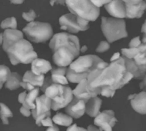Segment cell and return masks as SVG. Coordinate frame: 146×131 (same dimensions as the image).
I'll list each match as a JSON object with an SVG mask.
<instances>
[{
  "label": "cell",
  "mask_w": 146,
  "mask_h": 131,
  "mask_svg": "<svg viewBox=\"0 0 146 131\" xmlns=\"http://www.w3.org/2000/svg\"><path fill=\"white\" fill-rule=\"evenodd\" d=\"M126 71L125 60L123 56H121L104 69L96 68L91 71L87 78L88 89L94 93L101 95V87L105 85L114 90L122 88Z\"/></svg>",
  "instance_id": "1"
},
{
  "label": "cell",
  "mask_w": 146,
  "mask_h": 131,
  "mask_svg": "<svg viewBox=\"0 0 146 131\" xmlns=\"http://www.w3.org/2000/svg\"><path fill=\"white\" fill-rule=\"evenodd\" d=\"M146 11V1H143L137 4H126V18L139 19Z\"/></svg>",
  "instance_id": "17"
},
{
  "label": "cell",
  "mask_w": 146,
  "mask_h": 131,
  "mask_svg": "<svg viewBox=\"0 0 146 131\" xmlns=\"http://www.w3.org/2000/svg\"><path fill=\"white\" fill-rule=\"evenodd\" d=\"M54 4H66V0H50V4L54 6Z\"/></svg>",
  "instance_id": "45"
},
{
  "label": "cell",
  "mask_w": 146,
  "mask_h": 131,
  "mask_svg": "<svg viewBox=\"0 0 146 131\" xmlns=\"http://www.w3.org/2000/svg\"><path fill=\"white\" fill-rule=\"evenodd\" d=\"M66 131H89L87 129H85L84 128H81V127H78L76 124H74V125H71V126L68 127Z\"/></svg>",
  "instance_id": "40"
},
{
  "label": "cell",
  "mask_w": 146,
  "mask_h": 131,
  "mask_svg": "<svg viewBox=\"0 0 146 131\" xmlns=\"http://www.w3.org/2000/svg\"><path fill=\"white\" fill-rule=\"evenodd\" d=\"M54 121H53V119H51L50 118V116L46 117V118H44L42 121H41V126H44V127H52L54 126Z\"/></svg>",
  "instance_id": "39"
},
{
  "label": "cell",
  "mask_w": 146,
  "mask_h": 131,
  "mask_svg": "<svg viewBox=\"0 0 146 131\" xmlns=\"http://www.w3.org/2000/svg\"><path fill=\"white\" fill-rule=\"evenodd\" d=\"M19 110L20 112L25 117H29L31 115V110H30V109L25 108L24 106H21Z\"/></svg>",
  "instance_id": "42"
},
{
  "label": "cell",
  "mask_w": 146,
  "mask_h": 131,
  "mask_svg": "<svg viewBox=\"0 0 146 131\" xmlns=\"http://www.w3.org/2000/svg\"><path fill=\"white\" fill-rule=\"evenodd\" d=\"M23 32L29 39L35 43H44L53 37V29L48 23L32 21L24 28Z\"/></svg>",
  "instance_id": "8"
},
{
  "label": "cell",
  "mask_w": 146,
  "mask_h": 131,
  "mask_svg": "<svg viewBox=\"0 0 146 131\" xmlns=\"http://www.w3.org/2000/svg\"><path fill=\"white\" fill-rule=\"evenodd\" d=\"M60 28L70 33H78L86 31L88 28L82 26L78 21V17L72 13L66 14L59 18Z\"/></svg>",
  "instance_id": "10"
},
{
  "label": "cell",
  "mask_w": 146,
  "mask_h": 131,
  "mask_svg": "<svg viewBox=\"0 0 146 131\" xmlns=\"http://www.w3.org/2000/svg\"><path fill=\"white\" fill-rule=\"evenodd\" d=\"M46 131H59V129L57 127V125H54L52 127H49Z\"/></svg>",
  "instance_id": "49"
},
{
  "label": "cell",
  "mask_w": 146,
  "mask_h": 131,
  "mask_svg": "<svg viewBox=\"0 0 146 131\" xmlns=\"http://www.w3.org/2000/svg\"><path fill=\"white\" fill-rule=\"evenodd\" d=\"M135 95H136V94H131V95H129L128 97V100H129V101H131L132 99H133L135 97Z\"/></svg>",
  "instance_id": "52"
},
{
  "label": "cell",
  "mask_w": 146,
  "mask_h": 131,
  "mask_svg": "<svg viewBox=\"0 0 146 131\" xmlns=\"http://www.w3.org/2000/svg\"><path fill=\"white\" fill-rule=\"evenodd\" d=\"M102 105V100L98 97H94L86 103V112L89 116L96 118L100 113V108Z\"/></svg>",
  "instance_id": "19"
},
{
  "label": "cell",
  "mask_w": 146,
  "mask_h": 131,
  "mask_svg": "<svg viewBox=\"0 0 146 131\" xmlns=\"http://www.w3.org/2000/svg\"><path fill=\"white\" fill-rule=\"evenodd\" d=\"M141 51H143L142 48L140 46L136 47V48H131V47H129L128 48H122L121 49V54L123 56L126 57V58L134 59V58L136 56L137 54H138Z\"/></svg>",
  "instance_id": "26"
},
{
  "label": "cell",
  "mask_w": 146,
  "mask_h": 131,
  "mask_svg": "<svg viewBox=\"0 0 146 131\" xmlns=\"http://www.w3.org/2000/svg\"><path fill=\"white\" fill-rule=\"evenodd\" d=\"M0 105H1V112H0L1 118H12L13 113L11 110L2 103L0 104Z\"/></svg>",
  "instance_id": "31"
},
{
  "label": "cell",
  "mask_w": 146,
  "mask_h": 131,
  "mask_svg": "<svg viewBox=\"0 0 146 131\" xmlns=\"http://www.w3.org/2000/svg\"><path fill=\"white\" fill-rule=\"evenodd\" d=\"M141 32L144 34V36H146V20L142 26V28H141Z\"/></svg>",
  "instance_id": "50"
},
{
  "label": "cell",
  "mask_w": 146,
  "mask_h": 131,
  "mask_svg": "<svg viewBox=\"0 0 146 131\" xmlns=\"http://www.w3.org/2000/svg\"><path fill=\"white\" fill-rule=\"evenodd\" d=\"M48 116H51V111L45 112V113L41 114V115H38V116L35 119V122L36 124V125H38V126H41V121H42L44 118H46Z\"/></svg>",
  "instance_id": "36"
},
{
  "label": "cell",
  "mask_w": 146,
  "mask_h": 131,
  "mask_svg": "<svg viewBox=\"0 0 146 131\" xmlns=\"http://www.w3.org/2000/svg\"><path fill=\"white\" fill-rule=\"evenodd\" d=\"M24 38L23 32L19 30L16 29H5L3 32V43L2 48L4 51L9 48L11 46L15 44L19 40Z\"/></svg>",
  "instance_id": "14"
},
{
  "label": "cell",
  "mask_w": 146,
  "mask_h": 131,
  "mask_svg": "<svg viewBox=\"0 0 146 131\" xmlns=\"http://www.w3.org/2000/svg\"><path fill=\"white\" fill-rule=\"evenodd\" d=\"M104 7L107 12L114 18H126V4L122 0H112Z\"/></svg>",
  "instance_id": "12"
},
{
  "label": "cell",
  "mask_w": 146,
  "mask_h": 131,
  "mask_svg": "<svg viewBox=\"0 0 146 131\" xmlns=\"http://www.w3.org/2000/svg\"><path fill=\"white\" fill-rule=\"evenodd\" d=\"M41 88L39 87H36L34 90L29 91L27 94L25 102L22 104V106L29 108L30 110L36 108V100L38 97L39 91Z\"/></svg>",
  "instance_id": "21"
},
{
  "label": "cell",
  "mask_w": 146,
  "mask_h": 131,
  "mask_svg": "<svg viewBox=\"0 0 146 131\" xmlns=\"http://www.w3.org/2000/svg\"><path fill=\"white\" fill-rule=\"evenodd\" d=\"M0 43H1V44L2 45V43H3V33H1V34H0Z\"/></svg>",
  "instance_id": "54"
},
{
  "label": "cell",
  "mask_w": 146,
  "mask_h": 131,
  "mask_svg": "<svg viewBox=\"0 0 146 131\" xmlns=\"http://www.w3.org/2000/svg\"><path fill=\"white\" fill-rule=\"evenodd\" d=\"M44 80H45V76L44 74L39 75H36L31 71H27L23 76V81L28 82L35 87H39V88H41L44 85Z\"/></svg>",
  "instance_id": "20"
},
{
  "label": "cell",
  "mask_w": 146,
  "mask_h": 131,
  "mask_svg": "<svg viewBox=\"0 0 146 131\" xmlns=\"http://www.w3.org/2000/svg\"><path fill=\"white\" fill-rule=\"evenodd\" d=\"M91 1L96 7L100 8V7H101L102 6H105L106 4L110 3L112 0H91Z\"/></svg>",
  "instance_id": "38"
},
{
  "label": "cell",
  "mask_w": 146,
  "mask_h": 131,
  "mask_svg": "<svg viewBox=\"0 0 146 131\" xmlns=\"http://www.w3.org/2000/svg\"><path fill=\"white\" fill-rule=\"evenodd\" d=\"M140 88L142 89L143 91H146V75L142 80L141 83H140Z\"/></svg>",
  "instance_id": "46"
},
{
  "label": "cell",
  "mask_w": 146,
  "mask_h": 131,
  "mask_svg": "<svg viewBox=\"0 0 146 131\" xmlns=\"http://www.w3.org/2000/svg\"><path fill=\"white\" fill-rule=\"evenodd\" d=\"M86 101L74 96L71 102L65 108L66 112L73 118L78 119L82 117L86 112Z\"/></svg>",
  "instance_id": "11"
},
{
  "label": "cell",
  "mask_w": 146,
  "mask_h": 131,
  "mask_svg": "<svg viewBox=\"0 0 146 131\" xmlns=\"http://www.w3.org/2000/svg\"><path fill=\"white\" fill-rule=\"evenodd\" d=\"M108 66V63L96 55L82 56L71 63L66 75L69 82L78 83L82 80L86 79L92 71L96 68L104 69Z\"/></svg>",
  "instance_id": "3"
},
{
  "label": "cell",
  "mask_w": 146,
  "mask_h": 131,
  "mask_svg": "<svg viewBox=\"0 0 146 131\" xmlns=\"http://www.w3.org/2000/svg\"><path fill=\"white\" fill-rule=\"evenodd\" d=\"M134 61L139 68L140 80H143L146 75V51H141L137 54Z\"/></svg>",
  "instance_id": "22"
},
{
  "label": "cell",
  "mask_w": 146,
  "mask_h": 131,
  "mask_svg": "<svg viewBox=\"0 0 146 131\" xmlns=\"http://www.w3.org/2000/svg\"><path fill=\"white\" fill-rule=\"evenodd\" d=\"M44 93L51 100V109L55 111L66 108L74 97L73 90L69 86L58 83L49 85Z\"/></svg>",
  "instance_id": "5"
},
{
  "label": "cell",
  "mask_w": 146,
  "mask_h": 131,
  "mask_svg": "<svg viewBox=\"0 0 146 131\" xmlns=\"http://www.w3.org/2000/svg\"><path fill=\"white\" fill-rule=\"evenodd\" d=\"M126 4H131V5H133V4H137L141 3V1H144V0H122Z\"/></svg>",
  "instance_id": "44"
},
{
  "label": "cell",
  "mask_w": 146,
  "mask_h": 131,
  "mask_svg": "<svg viewBox=\"0 0 146 131\" xmlns=\"http://www.w3.org/2000/svg\"><path fill=\"white\" fill-rule=\"evenodd\" d=\"M115 93V90L113 89L110 86H105L101 87V95L102 96L106 97V98H112L114 96Z\"/></svg>",
  "instance_id": "30"
},
{
  "label": "cell",
  "mask_w": 146,
  "mask_h": 131,
  "mask_svg": "<svg viewBox=\"0 0 146 131\" xmlns=\"http://www.w3.org/2000/svg\"><path fill=\"white\" fill-rule=\"evenodd\" d=\"M67 70H68V68L66 67H54L51 69V74H63V75H66Z\"/></svg>",
  "instance_id": "34"
},
{
  "label": "cell",
  "mask_w": 146,
  "mask_h": 131,
  "mask_svg": "<svg viewBox=\"0 0 146 131\" xmlns=\"http://www.w3.org/2000/svg\"><path fill=\"white\" fill-rule=\"evenodd\" d=\"M123 58L124 60H125L126 71H128V72H130L132 74H133L134 78H135V79H140L139 68H138L137 64H135L134 59L126 58V57L125 56H123Z\"/></svg>",
  "instance_id": "25"
},
{
  "label": "cell",
  "mask_w": 146,
  "mask_h": 131,
  "mask_svg": "<svg viewBox=\"0 0 146 131\" xmlns=\"http://www.w3.org/2000/svg\"><path fill=\"white\" fill-rule=\"evenodd\" d=\"M21 87H22L23 88H24L25 90H27V91H32V90H34V88H36L34 85H33L32 84L29 83L28 82H24V81H21Z\"/></svg>",
  "instance_id": "41"
},
{
  "label": "cell",
  "mask_w": 146,
  "mask_h": 131,
  "mask_svg": "<svg viewBox=\"0 0 146 131\" xmlns=\"http://www.w3.org/2000/svg\"><path fill=\"white\" fill-rule=\"evenodd\" d=\"M145 1H146V0H145Z\"/></svg>",
  "instance_id": "55"
},
{
  "label": "cell",
  "mask_w": 146,
  "mask_h": 131,
  "mask_svg": "<svg viewBox=\"0 0 146 131\" xmlns=\"http://www.w3.org/2000/svg\"><path fill=\"white\" fill-rule=\"evenodd\" d=\"M27 93L26 92V91H24V92L21 93L19 95L18 101H19V102L20 103L23 104L24 102H25L26 97H27Z\"/></svg>",
  "instance_id": "43"
},
{
  "label": "cell",
  "mask_w": 146,
  "mask_h": 131,
  "mask_svg": "<svg viewBox=\"0 0 146 131\" xmlns=\"http://www.w3.org/2000/svg\"><path fill=\"white\" fill-rule=\"evenodd\" d=\"M87 51V46H83L81 48V52L84 53L85 51Z\"/></svg>",
  "instance_id": "53"
},
{
  "label": "cell",
  "mask_w": 146,
  "mask_h": 131,
  "mask_svg": "<svg viewBox=\"0 0 146 131\" xmlns=\"http://www.w3.org/2000/svg\"><path fill=\"white\" fill-rule=\"evenodd\" d=\"M53 121L56 125L61 126L69 127L73 123V118L68 114H64L62 112H58L53 117Z\"/></svg>",
  "instance_id": "23"
},
{
  "label": "cell",
  "mask_w": 146,
  "mask_h": 131,
  "mask_svg": "<svg viewBox=\"0 0 146 131\" xmlns=\"http://www.w3.org/2000/svg\"><path fill=\"white\" fill-rule=\"evenodd\" d=\"M23 81V78L16 72L11 73V76L8 81L5 83V87L9 90H16L21 86V83Z\"/></svg>",
  "instance_id": "24"
},
{
  "label": "cell",
  "mask_w": 146,
  "mask_h": 131,
  "mask_svg": "<svg viewBox=\"0 0 146 131\" xmlns=\"http://www.w3.org/2000/svg\"><path fill=\"white\" fill-rule=\"evenodd\" d=\"M55 83L54 82V81H53L52 79V77L51 76H46L45 77V80H44V85H42V87L41 88V91H43V92H45L46 89L47 88H48L49 85H52V84Z\"/></svg>",
  "instance_id": "35"
},
{
  "label": "cell",
  "mask_w": 146,
  "mask_h": 131,
  "mask_svg": "<svg viewBox=\"0 0 146 131\" xmlns=\"http://www.w3.org/2000/svg\"><path fill=\"white\" fill-rule=\"evenodd\" d=\"M22 17L26 20L27 21L29 22H32L34 21V19L36 17V14L35 11L33 9L30 10L29 12H23Z\"/></svg>",
  "instance_id": "32"
},
{
  "label": "cell",
  "mask_w": 146,
  "mask_h": 131,
  "mask_svg": "<svg viewBox=\"0 0 146 131\" xmlns=\"http://www.w3.org/2000/svg\"><path fill=\"white\" fill-rule=\"evenodd\" d=\"M11 72L9 68L4 65L0 66V88H2L4 83H5L11 76Z\"/></svg>",
  "instance_id": "27"
},
{
  "label": "cell",
  "mask_w": 146,
  "mask_h": 131,
  "mask_svg": "<svg viewBox=\"0 0 146 131\" xmlns=\"http://www.w3.org/2000/svg\"><path fill=\"white\" fill-rule=\"evenodd\" d=\"M110 48V43L108 41H101L99 44V45L98 46V47L96 48V51L98 53H104L105 51H108Z\"/></svg>",
  "instance_id": "33"
},
{
  "label": "cell",
  "mask_w": 146,
  "mask_h": 131,
  "mask_svg": "<svg viewBox=\"0 0 146 131\" xmlns=\"http://www.w3.org/2000/svg\"><path fill=\"white\" fill-rule=\"evenodd\" d=\"M12 4H21L24 2V0H9Z\"/></svg>",
  "instance_id": "51"
},
{
  "label": "cell",
  "mask_w": 146,
  "mask_h": 131,
  "mask_svg": "<svg viewBox=\"0 0 146 131\" xmlns=\"http://www.w3.org/2000/svg\"><path fill=\"white\" fill-rule=\"evenodd\" d=\"M51 77L55 83L61 84V85H67L68 83V80L66 75L63 74H51Z\"/></svg>",
  "instance_id": "29"
},
{
  "label": "cell",
  "mask_w": 146,
  "mask_h": 131,
  "mask_svg": "<svg viewBox=\"0 0 146 131\" xmlns=\"http://www.w3.org/2000/svg\"><path fill=\"white\" fill-rule=\"evenodd\" d=\"M54 63L60 67L70 66L81 52L79 39L66 32L56 34L49 42Z\"/></svg>",
  "instance_id": "2"
},
{
  "label": "cell",
  "mask_w": 146,
  "mask_h": 131,
  "mask_svg": "<svg viewBox=\"0 0 146 131\" xmlns=\"http://www.w3.org/2000/svg\"><path fill=\"white\" fill-rule=\"evenodd\" d=\"M6 52L10 62L14 66L19 64H31L37 58V54L34 51L31 44L24 38L11 46Z\"/></svg>",
  "instance_id": "4"
},
{
  "label": "cell",
  "mask_w": 146,
  "mask_h": 131,
  "mask_svg": "<svg viewBox=\"0 0 146 131\" xmlns=\"http://www.w3.org/2000/svg\"><path fill=\"white\" fill-rule=\"evenodd\" d=\"M17 27V20L13 17L5 19L1 24V28L3 29H16Z\"/></svg>",
  "instance_id": "28"
},
{
  "label": "cell",
  "mask_w": 146,
  "mask_h": 131,
  "mask_svg": "<svg viewBox=\"0 0 146 131\" xmlns=\"http://www.w3.org/2000/svg\"><path fill=\"white\" fill-rule=\"evenodd\" d=\"M87 130L89 131H100L99 128H98L96 126H95V125H88V128H87Z\"/></svg>",
  "instance_id": "48"
},
{
  "label": "cell",
  "mask_w": 146,
  "mask_h": 131,
  "mask_svg": "<svg viewBox=\"0 0 146 131\" xmlns=\"http://www.w3.org/2000/svg\"><path fill=\"white\" fill-rule=\"evenodd\" d=\"M131 105L135 111L140 114H146V91L136 94L135 98L131 101Z\"/></svg>",
  "instance_id": "18"
},
{
  "label": "cell",
  "mask_w": 146,
  "mask_h": 131,
  "mask_svg": "<svg viewBox=\"0 0 146 131\" xmlns=\"http://www.w3.org/2000/svg\"><path fill=\"white\" fill-rule=\"evenodd\" d=\"M117 121L113 110H105L96 117L94 124L99 128L100 131H112L113 127L115 126Z\"/></svg>",
  "instance_id": "9"
},
{
  "label": "cell",
  "mask_w": 146,
  "mask_h": 131,
  "mask_svg": "<svg viewBox=\"0 0 146 131\" xmlns=\"http://www.w3.org/2000/svg\"><path fill=\"white\" fill-rule=\"evenodd\" d=\"M73 93L74 95L77 98L84 100L87 102L89 99L94 97H96L98 94L94 93L91 92L88 88V80L84 79L78 83L77 86L75 89L73 90Z\"/></svg>",
  "instance_id": "15"
},
{
  "label": "cell",
  "mask_w": 146,
  "mask_h": 131,
  "mask_svg": "<svg viewBox=\"0 0 146 131\" xmlns=\"http://www.w3.org/2000/svg\"><path fill=\"white\" fill-rule=\"evenodd\" d=\"M52 66L47 60L43 58H36L31 63V71L36 75L46 74L52 69Z\"/></svg>",
  "instance_id": "16"
},
{
  "label": "cell",
  "mask_w": 146,
  "mask_h": 131,
  "mask_svg": "<svg viewBox=\"0 0 146 131\" xmlns=\"http://www.w3.org/2000/svg\"><path fill=\"white\" fill-rule=\"evenodd\" d=\"M101 30L109 43L128 36L125 21L123 19L101 18Z\"/></svg>",
  "instance_id": "6"
},
{
  "label": "cell",
  "mask_w": 146,
  "mask_h": 131,
  "mask_svg": "<svg viewBox=\"0 0 146 131\" xmlns=\"http://www.w3.org/2000/svg\"><path fill=\"white\" fill-rule=\"evenodd\" d=\"M121 54H120L119 52H116L115 53V54H113V55L112 56V57L111 58V62H113V61H117V60L119 59L120 58H121Z\"/></svg>",
  "instance_id": "47"
},
{
  "label": "cell",
  "mask_w": 146,
  "mask_h": 131,
  "mask_svg": "<svg viewBox=\"0 0 146 131\" xmlns=\"http://www.w3.org/2000/svg\"><path fill=\"white\" fill-rule=\"evenodd\" d=\"M70 12L89 21H94L100 15V9L91 0H66Z\"/></svg>",
  "instance_id": "7"
},
{
  "label": "cell",
  "mask_w": 146,
  "mask_h": 131,
  "mask_svg": "<svg viewBox=\"0 0 146 131\" xmlns=\"http://www.w3.org/2000/svg\"><path fill=\"white\" fill-rule=\"evenodd\" d=\"M51 109V100L46 95H41L36 100V108L31 110V115L35 120L39 115L49 112Z\"/></svg>",
  "instance_id": "13"
},
{
  "label": "cell",
  "mask_w": 146,
  "mask_h": 131,
  "mask_svg": "<svg viewBox=\"0 0 146 131\" xmlns=\"http://www.w3.org/2000/svg\"><path fill=\"white\" fill-rule=\"evenodd\" d=\"M141 44H142V41L140 39V37L137 36L133 38V39L130 41L129 47H131V48H136V47L140 46Z\"/></svg>",
  "instance_id": "37"
}]
</instances>
